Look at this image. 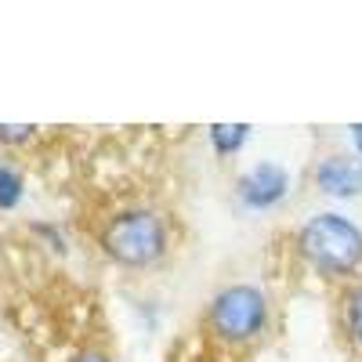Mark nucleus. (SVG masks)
Wrapping results in <instances>:
<instances>
[{"mask_svg": "<svg viewBox=\"0 0 362 362\" xmlns=\"http://www.w3.org/2000/svg\"><path fill=\"white\" fill-rule=\"evenodd\" d=\"M69 362H112V358H109L102 348H83V351H76Z\"/></svg>", "mask_w": 362, "mask_h": 362, "instance_id": "10", "label": "nucleus"}, {"mask_svg": "<svg viewBox=\"0 0 362 362\" xmlns=\"http://www.w3.org/2000/svg\"><path fill=\"white\" fill-rule=\"evenodd\" d=\"M102 254L119 268H153L170 250L167 218L153 206H124L98 232Z\"/></svg>", "mask_w": 362, "mask_h": 362, "instance_id": "3", "label": "nucleus"}, {"mask_svg": "<svg viewBox=\"0 0 362 362\" xmlns=\"http://www.w3.org/2000/svg\"><path fill=\"white\" fill-rule=\"evenodd\" d=\"M312 181L329 199H355L362 196V160L355 153H326L312 167Z\"/></svg>", "mask_w": 362, "mask_h": 362, "instance_id": "5", "label": "nucleus"}, {"mask_svg": "<svg viewBox=\"0 0 362 362\" xmlns=\"http://www.w3.org/2000/svg\"><path fill=\"white\" fill-rule=\"evenodd\" d=\"M293 254L326 283H355L362 276V228L341 210H319L293 232Z\"/></svg>", "mask_w": 362, "mask_h": 362, "instance_id": "1", "label": "nucleus"}, {"mask_svg": "<svg viewBox=\"0 0 362 362\" xmlns=\"http://www.w3.org/2000/svg\"><path fill=\"white\" fill-rule=\"evenodd\" d=\"M290 170L283 163H272V160H261L254 167H247L243 174L235 177V199L243 203L247 210H276L279 203H286L290 196Z\"/></svg>", "mask_w": 362, "mask_h": 362, "instance_id": "4", "label": "nucleus"}, {"mask_svg": "<svg viewBox=\"0 0 362 362\" xmlns=\"http://www.w3.org/2000/svg\"><path fill=\"white\" fill-rule=\"evenodd\" d=\"M37 138V127L29 124H0V145H29Z\"/></svg>", "mask_w": 362, "mask_h": 362, "instance_id": "9", "label": "nucleus"}, {"mask_svg": "<svg viewBox=\"0 0 362 362\" xmlns=\"http://www.w3.org/2000/svg\"><path fill=\"white\" fill-rule=\"evenodd\" d=\"M0 247H4V235H0Z\"/></svg>", "mask_w": 362, "mask_h": 362, "instance_id": "12", "label": "nucleus"}, {"mask_svg": "<svg viewBox=\"0 0 362 362\" xmlns=\"http://www.w3.org/2000/svg\"><path fill=\"white\" fill-rule=\"evenodd\" d=\"M348 131H351V148H355V156L362 160V124H351Z\"/></svg>", "mask_w": 362, "mask_h": 362, "instance_id": "11", "label": "nucleus"}, {"mask_svg": "<svg viewBox=\"0 0 362 362\" xmlns=\"http://www.w3.org/2000/svg\"><path fill=\"white\" fill-rule=\"evenodd\" d=\"M337 319H341V334L351 344V351L362 355V279H355V283L344 286Z\"/></svg>", "mask_w": 362, "mask_h": 362, "instance_id": "6", "label": "nucleus"}, {"mask_svg": "<svg viewBox=\"0 0 362 362\" xmlns=\"http://www.w3.org/2000/svg\"><path fill=\"white\" fill-rule=\"evenodd\" d=\"M268 322H272V305L257 283H225L221 290L210 293L203 312L206 337L225 348H247L261 341L268 334Z\"/></svg>", "mask_w": 362, "mask_h": 362, "instance_id": "2", "label": "nucleus"}, {"mask_svg": "<svg viewBox=\"0 0 362 362\" xmlns=\"http://www.w3.org/2000/svg\"><path fill=\"white\" fill-rule=\"evenodd\" d=\"M250 124H210L206 138H210V148H214L218 160H232L243 153V145L250 141Z\"/></svg>", "mask_w": 362, "mask_h": 362, "instance_id": "7", "label": "nucleus"}, {"mask_svg": "<svg viewBox=\"0 0 362 362\" xmlns=\"http://www.w3.org/2000/svg\"><path fill=\"white\" fill-rule=\"evenodd\" d=\"M25 196V177L18 167L0 163V210H15Z\"/></svg>", "mask_w": 362, "mask_h": 362, "instance_id": "8", "label": "nucleus"}]
</instances>
